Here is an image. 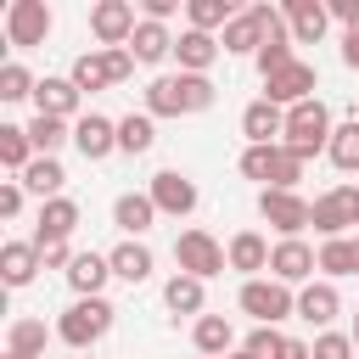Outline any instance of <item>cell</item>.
Here are the masks:
<instances>
[{
	"label": "cell",
	"instance_id": "6da1fadb",
	"mask_svg": "<svg viewBox=\"0 0 359 359\" xmlns=\"http://www.w3.org/2000/svg\"><path fill=\"white\" fill-rule=\"evenodd\" d=\"M213 101H219V90H213V79H202V73H163V79L146 84V112H151V118L208 112Z\"/></svg>",
	"mask_w": 359,
	"mask_h": 359
},
{
	"label": "cell",
	"instance_id": "7a4b0ae2",
	"mask_svg": "<svg viewBox=\"0 0 359 359\" xmlns=\"http://www.w3.org/2000/svg\"><path fill=\"white\" fill-rule=\"evenodd\" d=\"M331 135H337V123H331V112H325V101H320V95H314V101L286 107V135H280V146H286V151H297L303 163H309L314 151H325V146H331Z\"/></svg>",
	"mask_w": 359,
	"mask_h": 359
},
{
	"label": "cell",
	"instance_id": "3957f363",
	"mask_svg": "<svg viewBox=\"0 0 359 359\" xmlns=\"http://www.w3.org/2000/svg\"><path fill=\"white\" fill-rule=\"evenodd\" d=\"M112 314H118V309H112L107 297H73V303L62 309V320H56V337L84 353V348H95V342L112 331Z\"/></svg>",
	"mask_w": 359,
	"mask_h": 359
},
{
	"label": "cell",
	"instance_id": "277c9868",
	"mask_svg": "<svg viewBox=\"0 0 359 359\" xmlns=\"http://www.w3.org/2000/svg\"><path fill=\"white\" fill-rule=\"evenodd\" d=\"M241 180H258L264 191H297L303 157L286 151V146H247L241 151Z\"/></svg>",
	"mask_w": 359,
	"mask_h": 359
},
{
	"label": "cell",
	"instance_id": "5b68a950",
	"mask_svg": "<svg viewBox=\"0 0 359 359\" xmlns=\"http://www.w3.org/2000/svg\"><path fill=\"white\" fill-rule=\"evenodd\" d=\"M241 314H252L258 325H280L286 314H297V292L292 286H280L275 275L264 280H241Z\"/></svg>",
	"mask_w": 359,
	"mask_h": 359
},
{
	"label": "cell",
	"instance_id": "8992f818",
	"mask_svg": "<svg viewBox=\"0 0 359 359\" xmlns=\"http://www.w3.org/2000/svg\"><path fill=\"white\" fill-rule=\"evenodd\" d=\"M174 264H180V275H196V280H213V275L230 269L224 247H219L208 230H180V241H174Z\"/></svg>",
	"mask_w": 359,
	"mask_h": 359
},
{
	"label": "cell",
	"instance_id": "52a82bcc",
	"mask_svg": "<svg viewBox=\"0 0 359 359\" xmlns=\"http://www.w3.org/2000/svg\"><path fill=\"white\" fill-rule=\"evenodd\" d=\"M140 17H135V0H95L90 6V34L101 39V50H123L135 39Z\"/></svg>",
	"mask_w": 359,
	"mask_h": 359
},
{
	"label": "cell",
	"instance_id": "ba28073f",
	"mask_svg": "<svg viewBox=\"0 0 359 359\" xmlns=\"http://www.w3.org/2000/svg\"><path fill=\"white\" fill-rule=\"evenodd\" d=\"M50 6L45 0H11L6 6V39L17 45V50H34V45H45L50 39Z\"/></svg>",
	"mask_w": 359,
	"mask_h": 359
},
{
	"label": "cell",
	"instance_id": "9c48e42d",
	"mask_svg": "<svg viewBox=\"0 0 359 359\" xmlns=\"http://www.w3.org/2000/svg\"><path fill=\"white\" fill-rule=\"evenodd\" d=\"M146 196H151V202H157V213H168V219H191V213H196V180H191V174H180V168L151 174Z\"/></svg>",
	"mask_w": 359,
	"mask_h": 359
},
{
	"label": "cell",
	"instance_id": "30bf717a",
	"mask_svg": "<svg viewBox=\"0 0 359 359\" xmlns=\"http://www.w3.org/2000/svg\"><path fill=\"white\" fill-rule=\"evenodd\" d=\"M258 213L280 230V241H292V236H303V230H309L314 202H303L297 191H258Z\"/></svg>",
	"mask_w": 359,
	"mask_h": 359
},
{
	"label": "cell",
	"instance_id": "8fae6325",
	"mask_svg": "<svg viewBox=\"0 0 359 359\" xmlns=\"http://www.w3.org/2000/svg\"><path fill=\"white\" fill-rule=\"evenodd\" d=\"M314 269H320V252H314L303 236L275 241V252H269V275H275L280 286H309V280H314Z\"/></svg>",
	"mask_w": 359,
	"mask_h": 359
},
{
	"label": "cell",
	"instance_id": "7c38bea8",
	"mask_svg": "<svg viewBox=\"0 0 359 359\" xmlns=\"http://www.w3.org/2000/svg\"><path fill=\"white\" fill-rule=\"evenodd\" d=\"M314 90H320V73H314V62H292L286 73L264 79V101H275V107H297V101H314Z\"/></svg>",
	"mask_w": 359,
	"mask_h": 359
},
{
	"label": "cell",
	"instance_id": "4fadbf2b",
	"mask_svg": "<svg viewBox=\"0 0 359 359\" xmlns=\"http://www.w3.org/2000/svg\"><path fill=\"white\" fill-rule=\"evenodd\" d=\"M309 224H314L325 241L348 236V224H353V185H331L325 196H314V213H309Z\"/></svg>",
	"mask_w": 359,
	"mask_h": 359
},
{
	"label": "cell",
	"instance_id": "5bb4252c",
	"mask_svg": "<svg viewBox=\"0 0 359 359\" xmlns=\"http://www.w3.org/2000/svg\"><path fill=\"white\" fill-rule=\"evenodd\" d=\"M241 135H247V146H280V135H286V107H275V101H247L241 107Z\"/></svg>",
	"mask_w": 359,
	"mask_h": 359
},
{
	"label": "cell",
	"instance_id": "9a60e30c",
	"mask_svg": "<svg viewBox=\"0 0 359 359\" xmlns=\"http://www.w3.org/2000/svg\"><path fill=\"white\" fill-rule=\"evenodd\" d=\"M73 146H79V157H84V163H101V157H112V151H118V123H112V118H101V112H84V118L73 123Z\"/></svg>",
	"mask_w": 359,
	"mask_h": 359
},
{
	"label": "cell",
	"instance_id": "2e32d148",
	"mask_svg": "<svg viewBox=\"0 0 359 359\" xmlns=\"http://www.w3.org/2000/svg\"><path fill=\"white\" fill-rule=\"evenodd\" d=\"M73 230H79V202H73V196H50V202H39V230H34V247L67 241Z\"/></svg>",
	"mask_w": 359,
	"mask_h": 359
},
{
	"label": "cell",
	"instance_id": "e0dca14e",
	"mask_svg": "<svg viewBox=\"0 0 359 359\" xmlns=\"http://www.w3.org/2000/svg\"><path fill=\"white\" fill-rule=\"evenodd\" d=\"M219 50H224V45H219L213 34H202V28H185V34L174 39V62H180V73H202V79H208V67L219 62Z\"/></svg>",
	"mask_w": 359,
	"mask_h": 359
},
{
	"label": "cell",
	"instance_id": "ac0fdd59",
	"mask_svg": "<svg viewBox=\"0 0 359 359\" xmlns=\"http://www.w3.org/2000/svg\"><path fill=\"white\" fill-rule=\"evenodd\" d=\"M112 224H118L129 241H140V236L157 224V202H151L146 191H123V196L112 202Z\"/></svg>",
	"mask_w": 359,
	"mask_h": 359
},
{
	"label": "cell",
	"instance_id": "d6986e66",
	"mask_svg": "<svg viewBox=\"0 0 359 359\" xmlns=\"http://www.w3.org/2000/svg\"><path fill=\"white\" fill-rule=\"evenodd\" d=\"M269 241L258 236V230H236L230 236V247H224V258H230V269L236 275H247V280H258V269H269Z\"/></svg>",
	"mask_w": 359,
	"mask_h": 359
},
{
	"label": "cell",
	"instance_id": "ffe728a7",
	"mask_svg": "<svg viewBox=\"0 0 359 359\" xmlns=\"http://www.w3.org/2000/svg\"><path fill=\"white\" fill-rule=\"evenodd\" d=\"M280 11H286V28H292L297 45H314L325 34V22H331V6H320V0H286Z\"/></svg>",
	"mask_w": 359,
	"mask_h": 359
},
{
	"label": "cell",
	"instance_id": "44dd1931",
	"mask_svg": "<svg viewBox=\"0 0 359 359\" xmlns=\"http://www.w3.org/2000/svg\"><path fill=\"white\" fill-rule=\"evenodd\" d=\"M107 264H112V275H118V280H129V286L151 280V269H157V258H151V247H146V241H118V247L107 252Z\"/></svg>",
	"mask_w": 359,
	"mask_h": 359
},
{
	"label": "cell",
	"instance_id": "7402d4cb",
	"mask_svg": "<svg viewBox=\"0 0 359 359\" xmlns=\"http://www.w3.org/2000/svg\"><path fill=\"white\" fill-rule=\"evenodd\" d=\"M79 101L84 95L73 79H39V90H34V112H45V118H73Z\"/></svg>",
	"mask_w": 359,
	"mask_h": 359
},
{
	"label": "cell",
	"instance_id": "603a6c76",
	"mask_svg": "<svg viewBox=\"0 0 359 359\" xmlns=\"http://www.w3.org/2000/svg\"><path fill=\"white\" fill-rule=\"evenodd\" d=\"M39 269H45V258H39L34 241H6V247H0V275H6V286H28Z\"/></svg>",
	"mask_w": 359,
	"mask_h": 359
},
{
	"label": "cell",
	"instance_id": "cb8c5ba5",
	"mask_svg": "<svg viewBox=\"0 0 359 359\" xmlns=\"http://www.w3.org/2000/svg\"><path fill=\"white\" fill-rule=\"evenodd\" d=\"M112 280V264H107V252H79L73 264H67V286L79 292V297H101V286Z\"/></svg>",
	"mask_w": 359,
	"mask_h": 359
},
{
	"label": "cell",
	"instance_id": "d4e9b609",
	"mask_svg": "<svg viewBox=\"0 0 359 359\" xmlns=\"http://www.w3.org/2000/svg\"><path fill=\"white\" fill-rule=\"evenodd\" d=\"M337 309H342V297H337L331 280H309V286L297 292V320H309V325H331Z\"/></svg>",
	"mask_w": 359,
	"mask_h": 359
},
{
	"label": "cell",
	"instance_id": "484cf974",
	"mask_svg": "<svg viewBox=\"0 0 359 359\" xmlns=\"http://www.w3.org/2000/svg\"><path fill=\"white\" fill-rule=\"evenodd\" d=\"M191 342H196L202 359H224V353H236V331H230L224 314H202V320L191 325Z\"/></svg>",
	"mask_w": 359,
	"mask_h": 359
},
{
	"label": "cell",
	"instance_id": "4316f807",
	"mask_svg": "<svg viewBox=\"0 0 359 359\" xmlns=\"http://www.w3.org/2000/svg\"><path fill=\"white\" fill-rule=\"evenodd\" d=\"M219 45H224L230 56H258V50H264V22H258V11H252V6L236 11V22L219 34Z\"/></svg>",
	"mask_w": 359,
	"mask_h": 359
},
{
	"label": "cell",
	"instance_id": "83f0119b",
	"mask_svg": "<svg viewBox=\"0 0 359 359\" xmlns=\"http://www.w3.org/2000/svg\"><path fill=\"white\" fill-rule=\"evenodd\" d=\"M129 56H135L140 67L163 62V56H174V34H168L163 22H146V17H140V28H135V39H129Z\"/></svg>",
	"mask_w": 359,
	"mask_h": 359
},
{
	"label": "cell",
	"instance_id": "f1b7e54d",
	"mask_svg": "<svg viewBox=\"0 0 359 359\" xmlns=\"http://www.w3.org/2000/svg\"><path fill=\"white\" fill-rule=\"evenodd\" d=\"M17 180H22V191H34L39 202H50V196H62V185H67V168H62L56 157H34V163H28Z\"/></svg>",
	"mask_w": 359,
	"mask_h": 359
},
{
	"label": "cell",
	"instance_id": "f546056e",
	"mask_svg": "<svg viewBox=\"0 0 359 359\" xmlns=\"http://www.w3.org/2000/svg\"><path fill=\"white\" fill-rule=\"evenodd\" d=\"M22 129H28V140H34L39 157H56V151L73 140V123H67V118H45V112H34V123H22Z\"/></svg>",
	"mask_w": 359,
	"mask_h": 359
},
{
	"label": "cell",
	"instance_id": "4dcf8cb0",
	"mask_svg": "<svg viewBox=\"0 0 359 359\" xmlns=\"http://www.w3.org/2000/svg\"><path fill=\"white\" fill-rule=\"evenodd\" d=\"M151 146H157V118H151V112H129V118H118V151L140 157V151H151Z\"/></svg>",
	"mask_w": 359,
	"mask_h": 359
},
{
	"label": "cell",
	"instance_id": "1f68e13d",
	"mask_svg": "<svg viewBox=\"0 0 359 359\" xmlns=\"http://www.w3.org/2000/svg\"><path fill=\"white\" fill-rule=\"evenodd\" d=\"M320 275H325V280H342V275H359V252H353V236H337V241H320Z\"/></svg>",
	"mask_w": 359,
	"mask_h": 359
},
{
	"label": "cell",
	"instance_id": "d6a6232c",
	"mask_svg": "<svg viewBox=\"0 0 359 359\" xmlns=\"http://www.w3.org/2000/svg\"><path fill=\"white\" fill-rule=\"evenodd\" d=\"M34 157H39V151H34L28 129H22V123H0V163H6L11 174H22V168H28Z\"/></svg>",
	"mask_w": 359,
	"mask_h": 359
},
{
	"label": "cell",
	"instance_id": "836d02e7",
	"mask_svg": "<svg viewBox=\"0 0 359 359\" xmlns=\"http://www.w3.org/2000/svg\"><path fill=\"white\" fill-rule=\"evenodd\" d=\"M185 17H191V28H202V34H224L230 22H236V6L230 0H185Z\"/></svg>",
	"mask_w": 359,
	"mask_h": 359
},
{
	"label": "cell",
	"instance_id": "e575fe53",
	"mask_svg": "<svg viewBox=\"0 0 359 359\" xmlns=\"http://www.w3.org/2000/svg\"><path fill=\"white\" fill-rule=\"evenodd\" d=\"M73 84H79V95H95V90H107L112 84V67H107V56L101 50H84L79 62H73V73H67Z\"/></svg>",
	"mask_w": 359,
	"mask_h": 359
},
{
	"label": "cell",
	"instance_id": "d590c367",
	"mask_svg": "<svg viewBox=\"0 0 359 359\" xmlns=\"http://www.w3.org/2000/svg\"><path fill=\"white\" fill-rule=\"evenodd\" d=\"M6 353L39 359V353H45V320H11V325H6Z\"/></svg>",
	"mask_w": 359,
	"mask_h": 359
},
{
	"label": "cell",
	"instance_id": "8d00e7d4",
	"mask_svg": "<svg viewBox=\"0 0 359 359\" xmlns=\"http://www.w3.org/2000/svg\"><path fill=\"white\" fill-rule=\"evenodd\" d=\"M163 303H168L174 314H196V320H202V280H196V275H174V280L163 286Z\"/></svg>",
	"mask_w": 359,
	"mask_h": 359
},
{
	"label": "cell",
	"instance_id": "74e56055",
	"mask_svg": "<svg viewBox=\"0 0 359 359\" xmlns=\"http://www.w3.org/2000/svg\"><path fill=\"white\" fill-rule=\"evenodd\" d=\"M325 157L342 168V174H353L359 168V118H348V123H337V135H331V146H325Z\"/></svg>",
	"mask_w": 359,
	"mask_h": 359
},
{
	"label": "cell",
	"instance_id": "f35d334b",
	"mask_svg": "<svg viewBox=\"0 0 359 359\" xmlns=\"http://www.w3.org/2000/svg\"><path fill=\"white\" fill-rule=\"evenodd\" d=\"M292 45H297V39H269V45H264V50L252 56V62H258V73H264V79H275V73H286V67L297 62V50H292Z\"/></svg>",
	"mask_w": 359,
	"mask_h": 359
},
{
	"label": "cell",
	"instance_id": "ab89813d",
	"mask_svg": "<svg viewBox=\"0 0 359 359\" xmlns=\"http://www.w3.org/2000/svg\"><path fill=\"white\" fill-rule=\"evenodd\" d=\"M39 90V79L22 67V62H6L0 67V101H22V95H34Z\"/></svg>",
	"mask_w": 359,
	"mask_h": 359
},
{
	"label": "cell",
	"instance_id": "60d3db41",
	"mask_svg": "<svg viewBox=\"0 0 359 359\" xmlns=\"http://www.w3.org/2000/svg\"><path fill=\"white\" fill-rule=\"evenodd\" d=\"M241 348H247V353H252V359H275V353H280V348H286V337H280V331H275V325H252V337H247V342H241Z\"/></svg>",
	"mask_w": 359,
	"mask_h": 359
},
{
	"label": "cell",
	"instance_id": "b9f144b4",
	"mask_svg": "<svg viewBox=\"0 0 359 359\" xmlns=\"http://www.w3.org/2000/svg\"><path fill=\"white\" fill-rule=\"evenodd\" d=\"M309 348H314V359H353V337H342V331H320Z\"/></svg>",
	"mask_w": 359,
	"mask_h": 359
},
{
	"label": "cell",
	"instance_id": "7bdbcfd3",
	"mask_svg": "<svg viewBox=\"0 0 359 359\" xmlns=\"http://www.w3.org/2000/svg\"><path fill=\"white\" fill-rule=\"evenodd\" d=\"M22 213V180H6L0 185V219H17Z\"/></svg>",
	"mask_w": 359,
	"mask_h": 359
},
{
	"label": "cell",
	"instance_id": "ee69618b",
	"mask_svg": "<svg viewBox=\"0 0 359 359\" xmlns=\"http://www.w3.org/2000/svg\"><path fill=\"white\" fill-rule=\"evenodd\" d=\"M39 258H45V269H67V264H73L79 252H73L67 241H50V247H39Z\"/></svg>",
	"mask_w": 359,
	"mask_h": 359
},
{
	"label": "cell",
	"instance_id": "f6af8a7d",
	"mask_svg": "<svg viewBox=\"0 0 359 359\" xmlns=\"http://www.w3.org/2000/svg\"><path fill=\"white\" fill-rule=\"evenodd\" d=\"M174 11H180V0H140V17L146 22H168Z\"/></svg>",
	"mask_w": 359,
	"mask_h": 359
},
{
	"label": "cell",
	"instance_id": "bcb514c9",
	"mask_svg": "<svg viewBox=\"0 0 359 359\" xmlns=\"http://www.w3.org/2000/svg\"><path fill=\"white\" fill-rule=\"evenodd\" d=\"M331 17L342 28H359V0H331Z\"/></svg>",
	"mask_w": 359,
	"mask_h": 359
},
{
	"label": "cell",
	"instance_id": "7dc6e473",
	"mask_svg": "<svg viewBox=\"0 0 359 359\" xmlns=\"http://www.w3.org/2000/svg\"><path fill=\"white\" fill-rule=\"evenodd\" d=\"M342 62L359 73V28H342Z\"/></svg>",
	"mask_w": 359,
	"mask_h": 359
},
{
	"label": "cell",
	"instance_id": "c3c4849f",
	"mask_svg": "<svg viewBox=\"0 0 359 359\" xmlns=\"http://www.w3.org/2000/svg\"><path fill=\"white\" fill-rule=\"evenodd\" d=\"M275 359H314V348H309V342H297V337H286V348H280Z\"/></svg>",
	"mask_w": 359,
	"mask_h": 359
},
{
	"label": "cell",
	"instance_id": "681fc988",
	"mask_svg": "<svg viewBox=\"0 0 359 359\" xmlns=\"http://www.w3.org/2000/svg\"><path fill=\"white\" fill-rule=\"evenodd\" d=\"M224 359H252V353H247V348H236V353H224Z\"/></svg>",
	"mask_w": 359,
	"mask_h": 359
},
{
	"label": "cell",
	"instance_id": "f907efd6",
	"mask_svg": "<svg viewBox=\"0 0 359 359\" xmlns=\"http://www.w3.org/2000/svg\"><path fill=\"white\" fill-rule=\"evenodd\" d=\"M353 224H359V191H353Z\"/></svg>",
	"mask_w": 359,
	"mask_h": 359
},
{
	"label": "cell",
	"instance_id": "816d5d0a",
	"mask_svg": "<svg viewBox=\"0 0 359 359\" xmlns=\"http://www.w3.org/2000/svg\"><path fill=\"white\" fill-rule=\"evenodd\" d=\"M348 337H353V348H359V320H353V331H348Z\"/></svg>",
	"mask_w": 359,
	"mask_h": 359
},
{
	"label": "cell",
	"instance_id": "f5cc1de1",
	"mask_svg": "<svg viewBox=\"0 0 359 359\" xmlns=\"http://www.w3.org/2000/svg\"><path fill=\"white\" fill-rule=\"evenodd\" d=\"M6 359H22V353H6Z\"/></svg>",
	"mask_w": 359,
	"mask_h": 359
},
{
	"label": "cell",
	"instance_id": "db71d44e",
	"mask_svg": "<svg viewBox=\"0 0 359 359\" xmlns=\"http://www.w3.org/2000/svg\"><path fill=\"white\" fill-rule=\"evenodd\" d=\"M353 252H359V236H353Z\"/></svg>",
	"mask_w": 359,
	"mask_h": 359
},
{
	"label": "cell",
	"instance_id": "11a10c76",
	"mask_svg": "<svg viewBox=\"0 0 359 359\" xmlns=\"http://www.w3.org/2000/svg\"><path fill=\"white\" fill-rule=\"evenodd\" d=\"M196 359H202V353H196Z\"/></svg>",
	"mask_w": 359,
	"mask_h": 359
}]
</instances>
